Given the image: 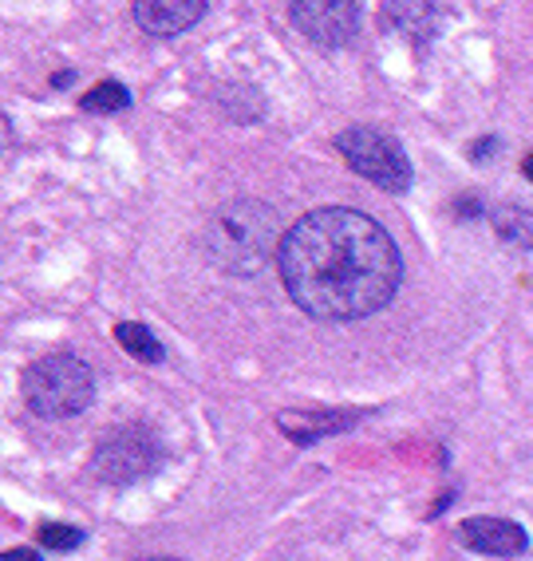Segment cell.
Returning a JSON list of instances; mask_svg holds the SVG:
<instances>
[{
  "label": "cell",
  "instance_id": "4fadbf2b",
  "mask_svg": "<svg viewBox=\"0 0 533 561\" xmlns=\"http://www.w3.org/2000/svg\"><path fill=\"white\" fill-rule=\"evenodd\" d=\"M127 107H131V91L123 88L119 80L95 83L80 100V111H88V115H115V111H127Z\"/></svg>",
  "mask_w": 533,
  "mask_h": 561
},
{
  "label": "cell",
  "instance_id": "8992f818",
  "mask_svg": "<svg viewBox=\"0 0 533 561\" xmlns=\"http://www.w3.org/2000/svg\"><path fill=\"white\" fill-rule=\"evenodd\" d=\"M289 21L321 48H344L360 32V0H289Z\"/></svg>",
  "mask_w": 533,
  "mask_h": 561
},
{
  "label": "cell",
  "instance_id": "52a82bcc",
  "mask_svg": "<svg viewBox=\"0 0 533 561\" xmlns=\"http://www.w3.org/2000/svg\"><path fill=\"white\" fill-rule=\"evenodd\" d=\"M454 538L463 541L466 550L486 553V558H522L530 550V534L510 518H466Z\"/></svg>",
  "mask_w": 533,
  "mask_h": 561
},
{
  "label": "cell",
  "instance_id": "9a60e30c",
  "mask_svg": "<svg viewBox=\"0 0 533 561\" xmlns=\"http://www.w3.org/2000/svg\"><path fill=\"white\" fill-rule=\"evenodd\" d=\"M0 561H40V553H32V550H4V553H0Z\"/></svg>",
  "mask_w": 533,
  "mask_h": 561
},
{
  "label": "cell",
  "instance_id": "8fae6325",
  "mask_svg": "<svg viewBox=\"0 0 533 561\" xmlns=\"http://www.w3.org/2000/svg\"><path fill=\"white\" fill-rule=\"evenodd\" d=\"M115 336H119L123 352H127V356H135V360H142V364H162V360H166V348H162V341L154 336L151 329H147V324L123 321V324H115Z\"/></svg>",
  "mask_w": 533,
  "mask_h": 561
},
{
  "label": "cell",
  "instance_id": "9c48e42d",
  "mask_svg": "<svg viewBox=\"0 0 533 561\" xmlns=\"http://www.w3.org/2000/svg\"><path fill=\"white\" fill-rule=\"evenodd\" d=\"M360 420H363V411H281V415H277L285 435H289L292 443H301V447L324 439V435L348 432V427Z\"/></svg>",
  "mask_w": 533,
  "mask_h": 561
},
{
  "label": "cell",
  "instance_id": "ba28073f",
  "mask_svg": "<svg viewBox=\"0 0 533 561\" xmlns=\"http://www.w3.org/2000/svg\"><path fill=\"white\" fill-rule=\"evenodd\" d=\"M210 0H131V16L147 36H182L206 16Z\"/></svg>",
  "mask_w": 533,
  "mask_h": 561
},
{
  "label": "cell",
  "instance_id": "5b68a950",
  "mask_svg": "<svg viewBox=\"0 0 533 561\" xmlns=\"http://www.w3.org/2000/svg\"><path fill=\"white\" fill-rule=\"evenodd\" d=\"M336 151L344 154V162H348L360 179H368L372 186H380V191H387V194H403L415 179L412 159L403 154L399 142L375 127H348L340 139H336Z\"/></svg>",
  "mask_w": 533,
  "mask_h": 561
},
{
  "label": "cell",
  "instance_id": "277c9868",
  "mask_svg": "<svg viewBox=\"0 0 533 561\" xmlns=\"http://www.w3.org/2000/svg\"><path fill=\"white\" fill-rule=\"evenodd\" d=\"M166 462V451H162L159 435L142 423H123V427H112L95 443L91 451V471L95 479L112 482V486H131V482L147 479Z\"/></svg>",
  "mask_w": 533,
  "mask_h": 561
},
{
  "label": "cell",
  "instance_id": "3957f363",
  "mask_svg": "<svg viewBox=\"0 0 533 561\" xmlns=\"http://www.w3.org/2000/svg\"><path fill=\"white\" fill-rule=\"evenodd\" d=\"M21 396L32 415H40V420H71L95 400V376L80 356L51 352L24 368Z\"/></svg>",
  "mask_w": 533,
  "mask_h": 561
},
{
  "label": "cell",
  "instance_id": "7a4b0ae2",
  "mask_svg": "<svg viewBox=\"0 0 533 561\" xmlns=\"http://www.w3.org/2000/svg\"><path fill=\"white\" fill-rule=\"evenodd\" d=\"M285 233L277 230V214L265 202H230L213 210L206 230H201V253L230 277H257L265 261L281 250Z\"/></svg>",
  "mask_w": 533,
  "mask_h": 561
},
{
  "label": "cell",
  "instance_id": "7c38bea8",
  "mask_svg": "<svg viewBox=\"0 0 533 561\" xmlns=\"http://www.w3.org/2000/svg\"><path fill=\"white\" fill-rule=\"evenodd\" d=\"M494 233L506 241V245H518V250H533V214L522 206H502V210L490 214Z\"/></svg>",
  "mask_w": 533,
  "mask_h": 561
},
{
  "label": "cell",
  "instance_id": "6da1fadb",
  "mask_svg": "<svg viewBox=\"0 0 533 561\" xmlns=\"http://www.w3.org/2000/svg\"><path fill=\"white\" fill-rule=\"evenodd\" d=\"M292 305L312 321H363L392 301L403 257L392 233L352 206H321L292 221L277 250Z\"/></svg>",
  "mask_w": 533,
  "mask_h": 561
},
{
  "label": "cell",
  "instance_id": "30bf717a",
  "mask_svg": "<svg viewBox=\"0 0 533 561\" xmlns=\"http://www.w3.org/2000/svg\"><path fill=\"white\" fill-rule=\"evenodd\" d=\"M383 24H392L412 41H427L434 32V4L431 0H383Z\"/></svg>",
  "mask_w": 533,
  "mask_h": 561
},
{
  "label": "cell",
  "instance_id": "e0dca14e",
  "mask_svg": "<svg viewBox=\"0 0 533 561\" xmlns=\"http://www.w3.org/2000/svg\"><path fill=\"white\" fill-rule=\"evenodd\" d=\"M522 174H525V179L533 182V151H530V154H525V159H522Z\"/></svg>",
  "mask_w": 533,
  "mask_h": 561
},
{
  "label": "cell",
  "instance_id": "2e32d148",
  "mask_svg": "<svg viewBox=\"0 0 533 561\" xmlns=\"http://www.w3.org/2000/svg\"><path fill=\"white\" fill-rule=\"evenodd\" d=\"M490 151H494V139H486V142H474L471 159H483V154H490Z\"/></svg>",
  "mask_w": 533,
  "mask_h": 561
},
{
  "label": "cell",
  "instance_id": "5bb4252c",
  "mask_svg": "<svg viewBox=\"0 0 533 561\" xmlns=\"http://www.w3.org/2000/svg\"><path fill=\"white\" fill-rule=\"evenodd\" d=\"M44 550H76L83 541V534L76 526H63V522H44L40 530H36Z\"/></svg>",
  "mask_w": 533,
  "mask_h": 561
},
{
  "label": "cell",
  "instance_id": "ac0fdd59",
  "mask_svg": "<svg viewBox=\"0 0 533 561\" xmlns=\"http://www.w3.org/2000/svg\"><path fill=\"white\" fill-rule=\"evenodd\" d=\"M135 561H182V558H135Z\"/></svg>",
  "mask_w": 533,
  "mask_h": 561
}]
</instances>
